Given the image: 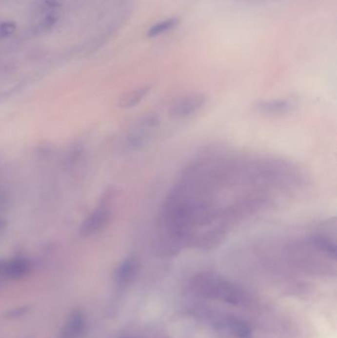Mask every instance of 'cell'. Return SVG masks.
<instances>
[{
  "label": "cell",
  "instance_id": "obj_1",
  "mask_svg": "<svg viewBox=\"0 0 337 338\" xmlns=\"http://www.w3.org/2000/svg\"><path fill=\"white\" fill-rule=\"evenodd\" d=\"M191 292L207 299H221L234 306H248L251 297L243 288L213 272H201L190 281Z\"/></svg>",
  "mask_w": 337,
  "mask_h": 338
},
{
  "label": "cell",
  "instance_id": "obj_2",
  "mask_svg": "<svg viewBox=\"0 0 337 338\" xmlns=\"http://www.w3.org/2000/svg\"><path fill=\"white\" fill-rule=\"evenodd\" d=\"M285 254L294 266L313 274L330 273L333 268L331 262L335 263V259L317 248L307 237L289 242L285 246Z\"/></svg>",
  "mask_w": 337,
  "mask_h": 338
},
{
  "label": "cell",
  "instance_id": "obj_3",
  "mask_svg": "<svg viewBox=\"0 0 337 338\" xmlns=\"http://www.w3.org/2000/svg\"><path fill=\"white\" fill-rule=\"evenodd\" d=\"M207 96L202 92H191L179 96L168 107V114L172 119L185 120L193 117L207 104Z\"/></svg>",
  "mask_w": 337,
  "mask_h": 338
},
{
  "label": "cell",
  "instance_id": "obj_4",
  "mask_svg": "<svg viewBox=\"0 0 337 338\" xmlns=\"http://www.w3.org/2000/svg\"><path fill=\"white\" fill-rule=\"evenodd\" d=\"M159 124L157 114L145 116L136 127V129L128 136L126 146L129 150H138L145 145L149 137L152 136L154 129Z\"/></svg>",
  "mask_w": 337,
  "mask_h": 338
},
{
  "label": "cell",
  "instance_id": "obj_5",
  "mask_svg": "<svg viewBox=\"0 0 337 338\" xmlns=\"http://www.w3.org/2000/svg\"><path fill=\"white\" fill-rule=\"evenodd\" d=\"M112 219V210L109 205L104 204L95 209L82 222L80 235L89 237L105 229Z\"/></svg>",
  "mask_w": 337,
  "mask_h": 338
},
{
  "label": "cell",
  "instance_id": "obj_6",
  "mask_svg": "<svg viewBox=\"0 0 337 338\" xmlns=\"http://www.w3.org/2000/svg\"><path fill=\"white\" fill-rule=\"evenodd\" d=\"M297 103L292 99L280 98L271 100H260L253 104V109L266 116H282L293 112Z\"/></svg>",
  "mask_w": 337,
  "mask_h": 338
},
{
  "label": "cell",
  "instance_id": "obj_7",
  "mask_svg": "<svg viewBox=\"0 0 337 338\" xmlns=\"http://www.w3.org/2000/svg\"><path fill=\"white\" fill-rule=\"evenodd\" d=\"M31 263L24 258H13L0 261V277L5 279H19L31 271Z\"/></svg>",
  "mask_w": 337,
  "mask_h": 338
},
{
  "label": "cell",
  "instance_id": "obj_8",
  "mask_svg": "<svg viewBox=\"0 0 337 338\" xmlns=\"http://www.w3.org/2000/svg\"><path fill=\"white\" fill-rule=\"evenodd\" d=\"M139 261L136 257L131 256L125 259L119 265L116 271V274H115L116 282L120 286H126L130 284L133 281V279L136 277L139 271Z\"/></svg>",
  "mask_w": 337,
  "mask_h": 338
},
{
  "label": "cell",
  "instance_id": "obj_9",
  "mask_svg": "<svg viewBox=\"0 0 337 338\" xmlns=\"http://www.w3.org/2000/svg\"><path fill=\"white\" fill-rule=\"evenodd\" d=\"M220 325L222 328L228 330V332L232 334L235 338H251L250 326L238 318H224L221 320Z\"/></svg>",
  "mask_w": 337,
  "mask_h": 338
},
{
  "label": "cell",
  "instance_id": "obj_10",
  "mask_svg": "<svg viewBox=\"0 0 337 338\" xmlns=\"http://www.w3.org/2000/svg\"><path fill=\"white\" fill-rule=\"evenodd\" d=\"M85 320L80 313H74L67 319L61 331L60 338H79L83 332Z\"/></svg>",
  "mask_w": 337,
  "mask_h": 338
},
{
  "label": "cell",
  "instance_id": "obj_11",
  "mask_svg": "<svg viewBox=\"0 0 337 338\" xmlns=\"http://www.w3.org/2000/svg\"><path fill=\"white\" fill-rule=\"evenodd\" d=\"M152 86L146 85L142 87H139L137 89L131 90L124 95L121 96L118 102V106L121 109H131L136 107L138 104H139L146 95L151 92Z\"/></svg>",
  "mask_w": 337,
  "mask_h": 338
},
{
  "label": "cell",
  "instance_id": "obj_12",
  "mask_svg": "<svg viewBox=\"0 0 337 338\" xmlns=\"http://www.w3.org/2000/svg\"><path fill=\"white\" fill-rule=\"evenodd\" d=\"M179 24V19L177 18H170L164 21H161L156 25H154L151 29L148 30L147 32V36L149 38H154V37H158L161 34H164L168 31L173 30L174 28L177 27V25Z\"/></svg>",
  "mask_w": 337,
  "mask_h": 338
},
{
  "label": "cell",
  "instance_id": "obj_13",
  "mask_svg": "<svg viewBox=\"0 0 337 338\" xmlns=\"http://www.w3.org/2000/svg\"><path fill=\"white\" fill-rule=\"evenodd\" d=\"M16 29V25L14 22H2L0 23V39L7 38L11 36Z\"/></svg>",
  "mask_w": 337,
  "mask_h": 338
},
{
  "label": "cell",
  "instance_id": "obj_14",
  "mask_svg": "<svg viewBox=\"0 0 337 338\" xmlns=\"http://www.w3.org/2000/svg\"><path fill=\"white\" fill-rule=\"evenodd\" d=\"M37 4H38V7L41 10H49L59 7L61 5V2L60 0H39Z\"/></svg>",
  "mask_w": 337,
  "mask_h": 338
},
{
  "label": "cell",
  "instance_id": "obj_15",
  "mask_svg": "<svg viewBox=\"0 0 337 338\" xmlns=\"http://www.w3.org/2000/svg\"><path fill=\"white\" fill-rule=\"evenodd\" d=\"M58 18H59L58 14H56V13H50V14L44 19V21L41 23L42 28L45 29V30L50 29L52 26L55 25V23H57Z\"/></svg>",
  "mask_w": 337,
  "mask_h": 338
}]
</instances>
